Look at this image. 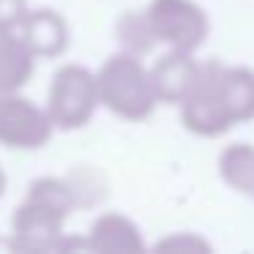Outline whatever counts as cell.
Listing matches in <instances>:
<instances>
[{
    "instance_id": "cell-1",
    "label": "cell",
    "mask_w": 254,
    "mask_h": 254,
    "mask_svg": "<svg viewBox=\"0 0 254 254\" xmlns=\"http://www.w3.org/2000/svg\"><path fill=\"white\" fill-rule=\"evenodd\" d=\"M77 208L66 178H39L30 183L28 197L11 219L19 249H63L61 232Z\"/></svg>"
},
{
    "instance_id": "cell-4",
    "label": "cell",
    "mask_w": 254,
    "mask_h": 254,
    "mask_svg": "<svg viewBox=\"0 0 254 254\" xmlns=\"http://www.w3.org/2000/svg\"><path fill=\"white\" fill-rule=\"evenodd\" d=\"M221 71L224 66L216 61H208L199 66V77L189 96L181 101V118L183 126L199 137H219L230 131L235 123L227 110L224 93H221Z\"/></svg>"
},
{
    "instance_id": "cell-16",
    "label": "cell",
    "mask_w": 254,
    "mask_h": 254,
    "mask_svg": "<svg viewBox=\"0 0 254 254\" xmlns=\"http://www.w3.org/2000/svg\"><path fill=\"white\" fill-rule=\"evenodd\" d=\"M28 11V0H0V28H17Z\"/></svg>"
},
{
    "instance_id": "cell-8",
    "label": "cell",
    "mask_w": 254,
    "mask_h": 254,
    "mask_svg": "<svg viewBox=\"0 0 254 254\" xmlns=\"http://www.w3.org/2000/svg\"><path fill=\"white\" fill-rule=\"evenodd\" d=\"M17 30L36 58H58L68 47V25L52 8H30Z\"/></svg>"
},
{
    "instance_id": "cell-15",
    "label": "cell",
    "mask_w": 254,
    "mask_h": 254,
    "mask_svg": "<svg viewBox=\"0 0 254 254\" xmlns=\"http://www.w3.org/2000/svg\"><path fill=\"white\" fill-rule=\"evenodd\" d=\"M156 249L161 252H186V254H197V252H210V246L202 238L191 235V232H183V235H172L167 241L156 243Z\"/></svg>"
},
{
    "instance_id": "cell-13",
    "label": "cell",
    "mask_w": 254,
    "mask_h": 254,
    "mask_svg": "<svg viewBox=\"0 0 254 254\" xmlns=\"http://www.w3.org/2000/svg\"><path fill=\"white\" fill-rule=\"evenodd\" d=\"M115 33H118V41H121L123 52H131V55H145V52H150L159 44V39H156L153 28H150V19L145 11L123 14L115 25Z\"/></svg>"
},
{
    "instance_id": "cell-5",
    "label": "cell",
    "mask_w": 254,
    "mask_h": 254,
    "mask_svg": "<svg viewBox=\"0 0 254 254\" xmlns=\"http://www.w3.org/2000/svg\"><path fill=\"white\" fill-rule=\"evenodd\" d=\"M145 14L156 39L172 50L197 52L208 39V17L191 0H153Z\"/></svg>"
},
{
    "instance_id": "cell-6",
    "label": "cell",
    "mask_w": 254,
    "mask_h": 254,
    "mask_svg": "<svg viewBox=\"0 0 254 254\" xmlns=\"http://www.w3.org/2000/svg\"><path fill=\"white\" fill-rule=\"evenodd\" d=\"M55 128L47 107L41 110L19 93L0 96V145L14 150L44 148Z\"/></svg>"
},
{
    "instance_id": "cell-2",
    "label": "cell",
    "mask_w": 254,
    "mask_h": 254,
    "mask_svg": "<svg viewBox=\"0 0 254 254\" xmlns=\"http://www.w3.org/2000/svg\"><path fill=\"white\" fill-rule=\"evenodd\" d=\"M101 107L123 121H145L153 115L159 96H156L150 68L142 66L139 55L118 52L96 71Z\"/></svg>"
},
{
    "instance_id": "cell-11",
    "label": "cell",
    "mask_w": 254,
    "mask_h": 254,
    "mask_svg": "<svg viewBox=\"0 0 254 254\" xmlns=\"http://www.w3.org/2000/svg\"><path fill=\"white\" fill-rule=\"evenodd\" d=\"M221 93L232 123H246L254 118V71L243 66H224L221 71Z\"/></svg>"
},
{
    "instance_id": "cell-10",
    "label": "cell",
    "mask_w": 254,
    "mask_h": 254,
    "mask_svg": "<svg viewBox=\"0 0 254 254\" xmlns=\"http://www.w3.org/2000/svg\"><path fill=\"white\" fill-rule=\"evenodd\" d=\"M88 249L93 252H118V254H131L142 252L145 243L139 235L137 224L121 213H104L93 221L88 238Z\"/></svg>"
},
{
    "instance_id": "cell-14",
    "label": "cell",
    "mask_w": 254,
    "mask_h": 254,
    "mask_svg": "<svg viewBox=\"0 0 254 254\" xmlns=\"http://www.w3.org/2000/svg\"><path fill=\"white\" fill-rule=\"evenodd\" d=\"M68 186H71L74 202L77 208H90V205H99L107 197V181L99 170L93 167H77L66 175Z\"/></svg>"
},
{
    "instance_id": "cell-3",
    "label": "cell",
    "mask_w": 254,
    "mask_h": 254,
    "mask_svg": "<svg viewBox=\"0 0 254 254\" xmlns=\"http://www.w3.org/2000/svg\"><path fill=\"white\" fill-rule=\"evenodd\" d=\"M99 104V85L93 71L77 63H68L55 71L47 93V112L58 128L71 131L88 126Z\"/></svg>"
},
{
    "instance_id": "cell-17",
    "label": "cell",
    "mask_w": 254,
    "mask_h": 254,
    "mask_svg": "<svg viewBox=\"0 0 254 254\" xmlns=\"http://www.w3.org/2000/svg\"><path fill=\"white\" fill-rule=\"evenodd\" d=\"M3 194H6V172L0 170V197H3Z\"/></svg>"
},
{
    "instance_id": "cell-12",
    "label": "cell",
    "mask_w": 254,
    "mask_h": 254,
    "mask_svg": "<svg viewBox=\"0 0 254 254\" xmlns=\"http://www.w3.org/2000/svg\"><path fill=\"white\" fill-rule=\"evenodd\" d=\"M219 172L238 194L254 199V145L235 142L219 156Z\"/></svg>"
},
{
    "instance_id": "cell-9",
    "label": "cell",
    "mask_w": 254,
    "mask_h": 254,
    "mask_svg": "<svg viewBox=\"0 0 254 254\" xmlns=\"http://www.w3.org/2000/svg\"><path fill=\"white\" fill-rule=\"evenodd\" d=\"M36 55L17 28H0V96L19 93L30 82Z\"/></svg>"
},
{
    "instance_id": "cell-7",
    "label": "cell",
    "mask_w": 254,
    "mask_h": 254,
    "mask_svg": "<svg viewBox=\"0 0 254 254\" xmlns=\"http://www.w3.org/2000/svg\"><path fill=\"white\" fill-rule=\"evenodd\" d=\"M199 66L202 63L194 58V52L183 50H170L167 55H161L150 68V79L159 101L164 104H181L189 96V90L194 88L199 77Z\"/></svg>"
}]
</instances>
